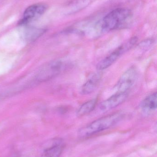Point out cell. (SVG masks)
<instances>
[{"label":"cell","mask_w":157,"mask_h":157,"mask_svg":"<svg viewBox=\"0 0 157 157\" xmlns=\"http://www.w3.org/2000/svg\"><path fill=\"white\" fill-rule=\"evenodd\" d=\"M132 17L131 10L124 8H118L106 15L101 23V32H108L124 27L128 25Z\"/></svg>","instance_id":"1"},{"label":"cell","mask_w":157,"mask_h":157,"mask_svg":"<svg viewBox=\"0 0 157 157\" xmlns=\"http://www.w3.org/2000/svg\"><path fill=\"white\" fill-rule=\"evenodd\" d=\"M123 117L121 113H116L98 119L80 129L78 132L80 137L90 136L94 134L107 130L120 121Z\"/></svg>","instance_id":"2"},{"label":"cell","mask_w":157,"mask_h":157,"mask_svg":"<svg viewBox=\"0 0 157 157\" xmlns=\"http://www.w3.org/2000/svg\"><path fill=\"white\" fill-rule=\"evenodd\" d=\"M137 38L134 37L119 46L113 52L109 54L97 64L99 71H103L111 66L122 55L131 50L137 42Z\"/></svg>","instance_id":"3"},{"label":"cell","mask_w":157,"mask_h":157,"mask_svg":"<svg viewBox=\"0 0 157 157\" xmlns=\"http://www.w3.org/2000/svg\"><path fill=\"white\" fill-rule=\"evenodd\" d=\"M65 68V64L61 60L49 63L39 72L37 75V80L40 82L49 80L60 74Z\"/></svg>","instance_id":"4"},{"label":"cell","mask_w":157,"mask_h":157,"mask_svg":"<svg viewBox=\"0 0 157 157\" xmlns=\"http://www.w3.org/2000/svg\"><path fill=\"white\" fill-rule=\"evenodd\" d=\"M137 71L134 66L129 68L121 75L117 85V92L127 93L137 78Z\"/></svg>","instance_id":"5"},{"label":"cell","mask_w":157,"mask_h":157,"mask_svg":"<svg viewBox=\"0 0 157 157\" xmlns=\"http://www.w3.org/2000/svg\"><path fill=\"white\" fill-rule=\"evenodd\" d=\"M47 9V6L45 4L37 3L30 6L24 12L23 17L18 23L19 25H27L31 21L40 17Z\"/></svg>","instance_id":"6"},{"label":"cell","mask_w":157,"mask_h":157,"mask_svg":"<svg viewBox=\"0 0 157 157\" xmlns=\"http://www.w3.org/2000/svg\"><path fill=\"white\" fill-rule=\"evenodd\" d=\"M127 93L117 92L101 102L99 106V109L102 112H106L116 108L126 100L128 97Z\"/></svg>","instance_id":"7"},{"label":"cell","mask_w":157,"mask_h":157,"mask_svg":"<svg viewBox=\"0 0 157 157\" xmlns=\"http://www.w3.org/2000/svg\"><path fill=\"white\" fill-rule=\"evenodd\" d=\"M102 76V73L100 72L91 75L81 87L80 93L83 95H87L93 93L99 86Z\"/></svg>","instance_id":"8"},{"label":"cell","mask_w":157,"mask_h":157,"mask_svg":"<svg viewBox=\"0 0 157 157\" xmlns=\"http://www.w3.org/2000/svg\"><path fill=\"white\" fill-rule=\"evenodd\" d=\"M157 97L156 92L152 93L147 97L141 104L142 111L146 114L152 113L156 110Z\"/></svg>","instance_id":"9"},{"label":"cell","mask_w":157,"mask_h":157,"mask_svg":"<svg viewBox=\"0 0 157 157\" xmlns=\"http://www.w3.org/2000/svg\"><path fill=\"white\" fill-rule=\"evenodd\" d=\"M63 147L62 140L56 139L51 146L44 150L41 157H59L62 152Z\"/></svg>","instance_id":"10"},{"label":"cell","mask_w":157,"mask_h":157,"mask_svg":"<svg viewBox=\"0 0 157 157\" xmlns=\"http://www.w3.org/2000/svg\"><path fill=\"white\" fill-rule=\"evenodd\" d=\"M45 32V29H42L27 27L24 30L23 36L26 41H33L41 36Z\"/></svg>","instance_id":"11"},{"label":"cell","mask_w":157,"mask_h":157,"mask_svg":"<svg viewBox=\"0 0 157 157\" xmlns=\"http://www.w3.org/2000/svg\"><path fill=\"white\" fill-rule=\"evenodd\" d=\"M97 99H93L82 104L77 112V115L79 117L84 116L92 112L96 106Z\"/></svg>","instance_id":"12"},{"label":"cell","mask_w":157,"mask_h":157,"mask_svg":"<svg viewBox=\"0 0 157 157\" xmlns=\"http://www.w3.org/2000/svg\"><path fill=\"white\" fill-rule=\"evenodd\" d=\"M91 0H75L68 5V14H73L87 7Z\"/></svg>","instance_id":"13"},{"label":"cell","mask_w":157,"mask_h":157,"mask_svg":"<svg viewBox=\"0 0 157 157\" xmlns=\"http://www.w3.org/2000/svg\"><path fill=\"white\" fill-rule=\"evenodd\" d=\"M154 40L148 39L142 41L138 46V49L143 52H146L153 45Z\"/></svg>","instance_id":"14"}]
</instances>
